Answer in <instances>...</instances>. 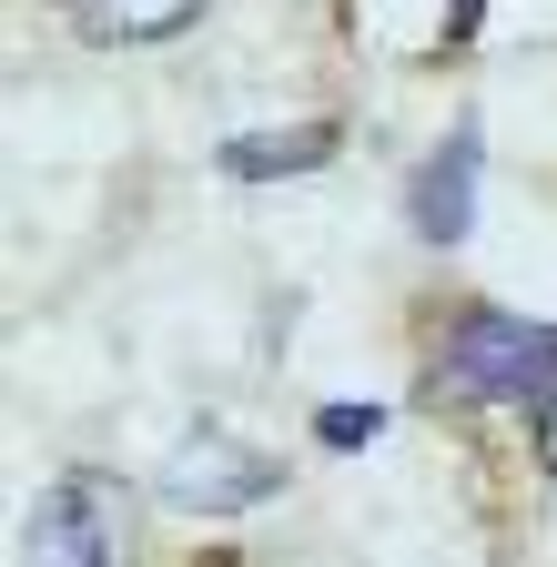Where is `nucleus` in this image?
<instances>
[{
    "label": "nucleus",
    "instance_id": "1",
    "mask_svg": "<svg viewBox=\"0 0 557 567\" xmlns=\"http://www.w3.org/2000/svg\"><path fill=\"white\" fill-rule=\"evenodd\" d=\"M132 537H143V496L112 466H61L21 517V567H132Z\"/></svg>",
    "mask_w": 557,
    "mask_h": 567
},
{
    "label": "nucleus",
    "instance_id": "2",
    "mask_svg": "<svg viewBox=\"0 0 557 567\" xmlns=\"http://www.w3.org/2000/svg\"><path fill=\"white\" fill-rule=\"evenodd\" d=\"M436 385L476 405H547L557 395V324L507 315V305H466L436 344Z\"/></svg>",
    "mask_w": 557,
    "mask_h": 567
},
{
    "label": "nucleus",
    "instance_id": "3",
    "mask_svg": "<svg viewBox=\"0 0 557 567\" xmlns=\"http://www.w3.org/2000/svg\"><path fill=\"white\" fill-rule=\"evenodd\" d=\"M274 486H285V456L224 436V425H193V436L163 456V476H153V496L183 507V517H244V507H264Z\"/></svg>",
    "mask_w": 557,
    "mask_h": 567
},
{
    "label": "nucleus",
    "instance_id": "4",
    "mask_svg": "<svg viewBox=\"0 0 557 567\" xmlns=\"http://www.w3.org/2000/svg\"><path fill=\"white\" fill-rule=\"evenodd\" d=\"M476 173H486V142H476V122H456L436 153L415 163V183H405L415 244H466V234H476Z\"/></svg>",
    "mask_w": 557,
    "mask_h": 567
},
{
    "label": "nucleus",
    "instance_id": "5",
    "mask_svg": "<svg viewBox=\"0 0 557 567\" xmlns=\"http://www.w3.org/2000/svg\"><path fill=\"white\" fill-rule=\"evenodd\" d=\"M214 0H82V31L102 41V51H163V41H183Z\"/></svg>",
    "mask_w": 557,
    "mask_h": 567
},
{
    "label": "nucleus",
    "instance_id": "6",
    "mask_svg": "<svg viewBox=\"0 0 557 567\" xmlns=\"http://www.w3.org/2000/svg\"><path fill=\"white\" fill-rule=\"evenodd\" d=\"M234 183H274V173H314L334 163V122H295V132H234L224 153H214Z\"/></svg>",
    "mask_w": 557,
    "mask_h": 567
},
{
    "label": "nucleus",
    "instance_id": "7",
    "mask_svg": "<svg viewBox=\"0 0 557 567\" xmlns=\"http://www.w3.org/2000/svg\"><path fill=\"white\" fill-rule=\"evenodd\" d=\"M375 425H385L375 405H324V415H314V436H324V446H365Z\"/></svg>",
    "mask_w": 557,
    "mask_h": 567
},
{
    "label": "nucleus",
    "instance_id": "8",
    "mask_svg": "<svg viewBox=\"0 0 557 567\" xmlns=\"http://www.w3.org/2000/svg\"><path fill=\"white\" fill-rule=\"evenodd\" d=\"M537 466H547V486H557V395L537 405Z\"/></svg>",
    "mask_w": 557,
    "mask_h": 567
}]
</instances>
